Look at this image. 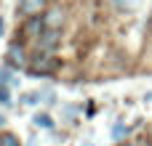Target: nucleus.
<instances>
[{
	"label": "nucleus",
	"mask_w": 152,
	"mask_h": 146,
	"mask_svg": "<svg viewBox=\"0 0 152 146\" xmlns=\"http://www.w3.org/2000/svg\"><path fill=\"white\" fill-rule=\"evenodd\" d=\"M59 64H61V61H59L56 56H37V59L29 64V74H35V77H37V74H40V77L53 74V72L59 69Z\"/></svg>",
	"instance_id": "obj_1"
},
{
	"label": "nucleus",
	"mask_w": 152,
	"mask_h": 146,
	"mask_svg": "<svg viewBox=\"0 0 152 146\" xmlns=\"http://www.w3.org/2000/svg\"><path fill=\"white\" fill-rule=\"evenodd\" d=\"M59 43H61L59 32H56V29H45V32L40 35V40H37V48L48 53V51H56V48H59Z\"/></svg>",
	"instance_id": "obj_2"
},
{
	"label": "nucleus",
	"mask_w": 152,
	"mask_h": 146,
	"mask_svg": "<svg viewBox=\"0 0 152 146\" xmlns=\"http://www.w3.org/2000/svg\"><path fill=\"white\" fill-rule=\"evenodd\" d=\"M45 8V0H19V13L21 16H37Z\"/></svg>",
	"instance_id": "obj_3"
},
{
	"label": "nucleus",
	"mask_w": 152,
	"mask_h": 146,
	"mask_svg": "<svg viewBox=\"0 0 152 146\" xmlns=\"http://www.w3.org/2000/svg\"><path fill=\"white\" fill-rule=\"evenodd\" d=\"M43 24H45V29H59V27L64 24V13H61V8H51V11L45 13Z\"/></svg>",
	"instance_id": "obj_4"
},
{
	"label": "nucleus",
	"mask_w": 152,
	"mask_h": 146,
	"mask_svg": "<svg viewBox=\"0 0 152 146\" xmlns=\"http://www.w3.org/2000/svg\"><path fill=\"white\" fill-rule=\"evenodd\" d=\"M8 64H13V66H21V64H24V48H21V45L13 43V45L8 48Z\"/></svg>",
	"instance_id": "obj_5"
},
{
	"label": "nucleus",
	"mask_w": 152,
	"mask_h": 146,
	"mask_svg": "<svg viewBox=\"0 0 152 146\" xmlns=\"http://www.w3.org/2000/svg\"><path fill=\"white\" fill-rule=\"evenodd\" d=\"M43 29H45V24H43V19H40V16H35L32 21H27V24H24V35H40Z\"/></svg>",
	"instance_id": "obj_6"
},
{
	"label": "nucleus",
	"mask_w": 152,
	"mask_h": 146,
	"mask_svg": "<svg viewBox=\"0 0 152 146\" xmlns=\"http://www.w3.org/2000/svg\"><path fill=\"white\" fill-rule=\"evenodd\" d=\"M35 125H37V128H45V130H48V128H53V120H51L48 114H35Z\"/></svg>",
	"instance_id": "obj_7"
},
{
	"label": "nucleus",
	"mask_w": 152,
	"mask_h": 146,
	"mask_svg": "<svg viewBox=\"0 0 152 146\" xmlns=\"http://www.w3.org/2000/svg\"><path fill=\"white\" fill-rule=\"evenodd\" d=\"M0 146H21V144H19V138L13 133H3L0 136Z\"/></svg>",
	"instance_id": "obj_8"
},
{
	"label": "nucleus",
	"mask_w": 152,
	"mask_h": 146,
	"mask_svg": "<svg viewBox=\"0 0 152 146\" xmlns=\"http://www.w3.org/2000/svg\"><path fill=\"white\" fill-rule=\"evenodd\" d=\"M112 3H115L120 11H134V8L139 5V0H112Z\"/></svg>",
	"instance_id": "obj_9"
},
{
	"label": "nucleus",
	"mask_w": 152,
	"mask_h": 146,
	"mask_svg": "<svg viewBox=\"0 0 152 146\" xmlns=\"http://www.w3.org/2000/svg\"><path fill=\"white\" fill-rule=\"evenodd\" d=\"M0 104H11V90H8V85H0Z\"/></svg>",
	"instance_id": "obj_10"
},
{
	"label": "nucleus",
	"mask_w": 152,
	"mask_h": 146,
	"mask_svg": "<svg viewBox=\"0 0 152 146\" xmlns=\"http://www.w3.org/2000/svg\"><path fill=\"white\" fill-rule=\"evenodd\" d=\"M0 85H13V80H11V72H8V69H0Z\"/></svg>",
	"instance_id": "obj_11"
},
{
	"label": "nucleus",
	"mask_w": 152,
	"mask_h": 146,
	"mask_svg": "<svg viewBox=\"0 0 152 146\" xmlns=\"http://www.w3.org/2000/svg\"><path fill=\"white\" fill-rule=\"evenodd\" d=\"M126 133H128V128H123V125H115L112 128V138H123Z\"/></svg>",
	"instance_id": "obj_12"
},
{
	"label": "nucleus",
	"mask_w": 152,
	"mask_h": 146,
	"mask_svg": "<svg viewBox=\"0 0 152 146\" xmlns=\"http://www.w3.org/2000/svg\"><path fill=\"white\" fill-rule=\"evenodd\" d=\"M3 122H5V117H3V114H0V125H3Z\"/></svg>",
	"instance_id": "obj_13"
},
{
	"label": "nucleus",
	"mask_w": 152,
	"mask_h": 146,
	"mask_svg": "<svg viewBox=\"0 0 152 146\" xmlns=\"http://www.w3.org/2000/svg\"><path fill=\"white\" fill-rule=\"evenodd\" d=\"M142 146H147V141H142Z\"/></svg>",
	"instance_id": "obj_14"
},
{
	"label": "nucleus",
	"mask_w": 152,
	"mask_h": 146,
	"mask_svg": "<svg viewBox=\"0 0 152 146\" xmlns=\"http://www.w3.org/2000/svg\"><path fill=\"white\" fill-rule=\"evenodd\" d=\"M126 146H134V144H126Z\"/></svg>",
	"instance_id": "obj_15"
}]
</instances>
